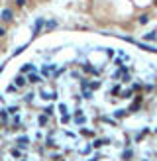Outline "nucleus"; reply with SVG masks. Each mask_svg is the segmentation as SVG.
<instances>
[{
  "mask_svg": "<svg viewBox=\"0 0 157 161\" xmlns=\"http://www.w3.org/2000/svg\"><path fill=\"white\" fill-rule=\"evenodd\" d=\"M39 96L43 100H49V102H55L59 98V92L57 91H51V89H45V86H41L39 89Z\"/></svg>",
  "mask_w": 157,
  "mask_h": 161,
  "instance_id": "obj_1",
  "label": "nucleus"
},
{
  "mask_svg": "<svg viewBox=\"0 0 157 161\" xmlns=\"http://www.w3.org/2000/svg\"><path fill=\"white\" fill-rule=\"evenodd\" d=\"M55 73H57V65H53V63H43L41 65V73L39 75L45 79V77H55Z\"/></svg>",
  "mask_w": 157,
  "mask_h": 161,
  "instance_id": "obj_2",
  "label": "nucleus"
},
{
  "mask_svg": "<svg viewBox=\"0 0 157 161\" xmlns=\"http://www.w3.org/2000/svg\"><path fill=\"white\" fill-rule=\"evenodd\" d=\"M43 80H45V79H43L37 71H34V73H29V75H28V83H29V85H37V86H41V85H43Z\"/></svg>",
  "mask_w": 157,
  "mask_h": 161,
  "instance_id": "obj_3",
  "label": "nucleus"
},
{
  "mask_svg": "<svg viewBox=\"0 0 157 161\" xmlns=\"http://www.w3.org/2000/svg\"><path fill=\"white\" fill-rule=\"evenodd\" d=\"M73 120H75V124H77V126H83V124L86 122V114L81 110V108H77V110H75V114H73Z\"/></svg>",
  "mask_w": 157,
  "mask_h": 161,
  "instance_id": "obj_4",
  "label": "nucleus"
},
{
  "mask_svg": "<svg viewBox=\"0 0 157 161\" xmlns=\"http://www.w3.org/2000/svg\"><path fill=\"white\" fill-rule=\"evenodd\" d=\"M14 85H16L20 91H22V89H26V86L29 85V83H28V77H24L22 73H18V75L14 77Z\"/></svg>",
  "mask_w": 157,
  "mask_h": 161,
  "instance_id": "obj_5",
  "label": "nucleus"
},
{
  "mask_svg": "<svg viewBox=\"0 0 157 161\" xmlns=\"http://www.w3.org/2000/svg\"><path fill=\"white\" fill-rule=\"evenodd\" d=\"M57 110L61 112V122H63V124L71 122V114H69V106H67V104H59Z\"/></svg>",
  "mask_w": 157,
  "mask_h": 161,
  "instance_id": "obj_6",
  "label": "nucleus"
},
{
  "mask_svg": "<svg viewBox=\"0 0 157 161\" xmlns=\"http://www.w3.org/2000/svg\"><path fill=\"white\" fill-rule=\"evenodd\" d=\"M110 143H112L110 138H96V140L92 142V148H94V149H100V148H104V145H110Z\"/></svg>",
  "mask_w": 157,
  "mask_h": 161,
  "instance_id": "obj_7",
  "label": "nucleus"
},
{
  "mask_svg": "<svg viewBox=\"0 0 157 161\" xmlns=\"http://www.w3.org/2000/svg\"><path fill=\"white\" fill-rule=\"evenodd\" d=\"M43 26H45V18H37V22L34 24V35H37V34H41V30H43Z\"/></svg>",
  "mask_w": 157,
  "mask_h": 161,
  "instance_id": "obj_8",
  "label": "nucleus"
},
{
  "mask_svg": "<svg viewBox=\"0 0 157 161\" xmlns=\"http://www.w3.org/2000/svg\"><path fill=\"white\" fill-rule=\"evenodd\" d=\"M12 18H14V14H12L10 8H4L2 12H0V20H2V22H10Z\"/></svg>",
  "mask_w": 157,
  "mask_h": 161,
  "instance_id": "obj_9",
  "label": "nucleus"
},
{
  "mask_svg": "<svg viewBox=\"0 0 157 161\" xmlns=\"http://www.w3.org/2000/svg\"><path fill=\"white\" fill-rule=\"evenodd\" d=\"M81 69H83L85 73H88V75H98V69H94L91 63H83V65H81Z\"/></svg>",
  "mask_w": 157,
  "mask_h": 161,
  "instance_id": "obj_10",
  "label": "nucleus"
},
{
  "mask_svg": "<svg viewBox=\"0 0 157 161\" xmlns=\"http://www.w3.org/2000/svg\"><path fill=\"white\" fill-rule=\"evenodd\" d=\"M34 71H37V69H35V65H32V63H26L24 67H22V71H20V73L24 75V73H34Z\"/></svg>",
  "mask_w": 157,
  "mask_h": 161,
  "instance_id": "obj_11",
  "label": "nucleus"
},
{
  "mask_svg": "<svg viewBox=\"0 0 157 161\" xmlns=\"http://www.w3.org/2000/svg\"><path fill=\"white\" fill-rule=\"evenodd\" d=\"M8 118H10V112L6 108H0V122H8Z\"/></svg>",
  "mask_w": 157,
  "mask_h": 161,
  "instance_id": "obj_12",
  "label": "nucleus"
},
{
  "mask_svg": "<svg viewBox=\"0 0 157 161\" xmlns=\"http://www.w3.org/2000/svg\"><path fill=\"white\" fill-rule=\"evenodd\" d=\"M37 124H39V126H47V124H49V116L47 114H41L39 118H37Z\"/></svg>",
  "mask_w": 157,
  "mask_h": 161,
  "instance_id": "obj_13",
  "label": "nucleus"
},
{
  "mask_svg": "<svg viewBox=\"0 0 157 161\" xmlns=\"http://www.w3.org/2000/svg\"><path fill=\"white\" fill-rule=\"evenodd\" d=\"M132 159H133V151L132 149H126L122 153V161H132Z\"/></svg>",
  "mask_w": 157,
  "mask_h": 161,
  "instance_id": "obj_14",
  "label": "nucleus"
},
{
  "mask_svg": "<svg viewBox=\"0 0 157 161\" xmlns=\"http://www.w3.org/2000/svg\"><path fill=\"white\" fill-rule=\"evenodd\" d=\"M18 145H22V148H28V145H29V140H28V138L26 136H22V138H18Z\"/></svg>",
  "mask_w": 157,
  "mask_h": 161,
  "instance_id": "obj_15",
  "label": "nucleus"
},
{
  "mask_svg": "<svg viewBox=\"0 0 157 161\" xmlns=\"http://www.w3.org/2000/svg\"><path fill=\"white\" fill-rule=\"evenodd\" d=\"M94 148H92V143H86V145H83V148H81V153H83V155H86V153H91Z\"/></svg>",
  "mask_w": 157,
  "mask_h": 161,
  "instance_id": "obj_16",
  "label": "nucleus"
},
{
  "mask_svg": "<svg viewBox=\"0 0 157 161\" xmlns=\"http://www.w3.org/2000/svg\"><path fill=\"white\" fill-rule=\"evenodd\" d=\"M88 89H91V91L100 89V80H88Z\"/></svg>",
  "mask_w": 157,
  "mask_h": 161,
  "instance_id": "obj_17",
  "label": "nucleus"
},
{
  "mask_svg": "<svg viewBox=\"0 0 157 161\" xmlns=\"http://www.w3.org/2000/svg\"><path fill=\"white\" fill-rule=\"evenodd\" d=\"M43 114L53 116V114H55V106H53V104H51V106H45V108H43Z\"/></svg>",
  "mask_w": 157,
  "mask_h": 161,
  "instance_id": "obj_18",
  "label": "nucleus"
},
{
  "mask_svg": "<svg viewBox=\"0 0 157 161\" xmlns=\"http://www.w3.org/2000/svg\"><path fill=\"white\" fill-rule=\"evenodd\" d=\"M81 134H83L85 138H92L96 132H94V130H91V128H86V130H81Z\"/></svg>",
  "mask_w": 157,
  "mask_h": 161,
  "instance_id": "obj_19",
  "label": "nucleus"
},
{
  "mask_svg": "<svg viewBox=\"0 0 157 161\" xmlns=\"http://www.w3.org/2000/svg\"><path fill=\"white\" fill-rule=\"evenodd\" d=\"M55 26H57V22H55V20H47V22H45V30H53Z\"/></svg>",
  "mask_w": 157,
  "mask_h": 161,
  "instance_id": "obj_20",
  "label": "nucleus"
},
{
  "mask_svg": "<svg viewBox=\"0 0 157 161\" xmlns=\"http://www.w3.org/2000/svg\"><path fill=\"white\" fill-rule=\"evenodd\" d=\"M145 39L155 41V39H157V32H149V34H145Z\"/></svg>",
  "mask_w": 157,
  "mask_h": 161,
  "instance_id": "obj_21",
  "label": "nucleus"
},
{
  "mask_svg": "<svg viewBox=\"0 0 157 161\" xmlns=\"http://www.w3.org/2000/svg\"><path fill=\"white\" fill-rule=\"evenodd\" d=\"M83 98L91 100V98H92V91H91V89H85V91H83Z\"/></svg>",
  "mask_w": 157,
  "mask_h": 161,
  "instance_id": "obj_22",
  "label": "nucleus"
},
{
  "mask_svg": "<svg viewBox=\"0 0 157 161\" xmlns=\"http://www.w3.org/2000/svg\"><path fill=\"white\" fill-rule=\"evenodd\" d=\"M130 110H116V118H124V116H128Z\"/></svg>",
  "mask_w": 157,
  "mask_h": 161,
  "instance_id": "obj_23",
  "label": "nucleus"
},
{
  "mask_svg": "<svg viewBox=\"0 0 157 161\" xmlns=\"http://www.w3.org/2000/svg\"><path fill=\"white\" fill-rule=\"evenodd\" d=\"M34 96H35V94H32V92H29V94H26L24 102H28V104H32V102H34Z\"/></svg>",
  "mask_w": 157,
  "mask_h": 161,
  "instance_id": "obj_24",
  "label": "nucleus"
},
{
  "mask_svg": "<svg viewBox=\"0 0 157 161\" xmlns=\"http://www.w3.org/2000/svg\"><path fill=\"white\" fill-rule=\"evenodd\" d=\"M147 22H149V16H147V14H141V16H139V24H147Z\"/></svg>",
  "mask_w": 157,
  "mask_h": 161,
  "instance_id": "obj_25",
  "label": "nucleus"
},
{
  "mask_svg": "<svg viewBox=\"0 0 157 161\" xmlns=\"http://www.w3.org/2000/svg\"><path fill=\"white\" fill-rule=\"evenodd\" d=\"M132 92H133L132 89L130 91H122V98H132Z\"/></svg>",
  "mask_w": 157,
  "mask_h": 161,
  "instance_id": "obj_26",
  "label": "nucleus"
},
{
  "mask_svg": "<svg viewBox=\"0 0 157 161\" xmlns=\"http://www.w3.org/2000/svg\"><path fill=\"white\" fill-rule=\"evenodd\" d=\"M16 91H18V86L14 85V83H12V85H8V89H6V92H16Z\"/></svg>",
  "mask_w": 157,
  "mask_h": 161,
  "instance_id": "obj_27",
  "label": "nucleus"
},
{
  "mask_svg": "<svg viewBox=\"0 0 157 161\" xmlns=\"http://www.w3.org/2000/svg\"><path fill=\"white\" fill-rule=\"evenodd\" d=\"M102 159V155H100V153H94V155L91 157V159H88V161H100Z\"/></svg>",
  "mask_w": 157,
  "mask_h": 161,
  "instance_id": "obj_28",
  "label": "nucleus"
},
{
  "mask_svg": "<svg viewBox=\"0 0 157 161\" xmlns=\"http://www.w3.org/2000/svg\"><path fill=\"white\" fill-rule=\"evenodd\" d=\"M120 92V85H116V86H112V91H110V94H118Z\"/></svg>",
  "mask_w": 157,
  "mask_h": 161,
  "instance_id": "obj_29",
  "label": "nucleus"
},
{
  "mask_svg": "<svg viewBox=\"0 0 157 161\" xmlns=\"http://www.w3.org/2000/svg\"><path fill=\"white\" fill-rule=\"evenodd\" d=\"M24 49H26V45H22V47H18L16 51H14V55H20V53H22V51H24Z\"/></svg>",
  "mask_w": 157,
  "mask_h": 161,
  "instance_id": "obj_30",
  "label": "nucleus"
},
{
  "mask_svg": "<svg viewBox=\"0 0 157 161\" xmlns=\"http://www.w3.org/2000/svg\"><path fill=\"white\" fill-rule=\"evenodd\" d=\"M141 89V85L139 83H133V86H132V91H139Z\"/></svg>",
  "mask_w": 157,
  "mask_h": 161,
  "instance_id": "obj_31",
  "label": "nucleus"
},
{
  "mask_svg": "<svg viewBox=\"0 0 157 161\" xmlns=\"http://www.w3.org/2000/svg\"><path fill=\"white\" fill-rule=\"evenodd\" d=\"M16 6H26V0H16Z\"/></svg>",
  "mask_w": 157,
  "mask_h": 161,
  "instance_id": "obj_32",
  "label": "nucleus"
},
{
  "mask_svg": "<svg viewBox=\"0 0 157 161\" xmlns=\"http://www.w3.org/2000/svg\"><path fill=\"white\" fill-rule=\"evenodd\" d=\"M4 34H6V28H0V38H2Z\"/></svg>",
  "mask_w": 157,
  "mask_h": 161,
  "instance_id": "obj_33",
  "label": "nucleus"
},
{
  "mask_svg": "<svg viewBox=\"0 0 157 161\" xmlns=\"http://www.w3.org/2000/svg\"><path fill=\"white\" fill-rule=\"evenodd\" d=\"M16 161H26V159H24V157H22V159H16Z\"/></svg>",
  "mask_w": 157,
  "mask_h": 161,
  "instance_id": "obj_34",
  "label": "nucleus"
},
{
  "mask_svg": "<svg viewBox=\"0 0 157 161\" xmlns=\"http://www.w3.org/2000/svg\"><path fill=\"white\" fill-rule=\"evenodd\" d=\"M2 69H4V65H2V67H0V73H2Z\"/></svg>",
  "mask_w": 157,
  "mask_h": 161,
  "instance_id": "obj_35",
  "label": "nucleus"
},
{
  "mask_svg": "<svg viewBox=\"0 0 157 161\" xmlns=\"http://www.w3.org/2000/svg\"><path fill=\"white\" fill-rule=\"evenodd\" d=\"M57 161H63V159H61V157H59V159H57Z\"/></svg>",
  "mask_w": 157,
  "mask_h": 161,
  "instance_id": "obj_36",
  "label": "nucleus"
},
{
  "mask_svg": "<svg viewBox=\"0 0 157 161\" xmlns=\"http://www.w3.org/2000/svg\"><path fill=\"white\" fill-rule=\"evenodd\" d=\"M155 132H157V128H155Z\"/></svg>",
  "mask_w": 157,
  "mask_h": 161,
  "instance_id": "obj_37",
  "label": "nucleus"
}]
</instances>
